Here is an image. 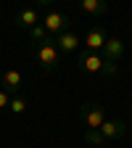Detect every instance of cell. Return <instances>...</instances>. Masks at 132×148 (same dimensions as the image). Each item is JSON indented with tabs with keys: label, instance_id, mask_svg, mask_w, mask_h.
<instances>
[{
	"label": "cell",
	"instance_id": "obj_1",
	"mask_svg": "<svg viewBox=\"0 0 132 148\" xmlns=\"http://www.w3.org/2000/svg\"><path fill=\"white\" fill-rule=\"evenodd\" d=\"M77 69L85 74H108V77L116 74V64H108L101 53H92V50H82L77 56Z\"/></svg>",
	"mask_w": 132,
	"mask_h": 148
},
{
	"label": "cell",
	"instance_id": "obj_2",
	"mask_svg": "<svg viewBox=\"0 0 132 148\" xmlns=\"http://www.w3.org/2000/svg\"><path fill=\"white\" fill-rule=\"evenodd\" d=\"M34 53H37V61H40V66L45 71H53L55 66L61 64V50L55 48V40H53L50 34L45 37V40L34 42Z\"/></svg>",
	"mask_w": 132,
	"mask_h": 148
},
{
	"label": "cell",
	"instance_id": "obj_3",
	"mask_svg": "<svg viewBox=\"0 0 132 148\" xmlns=\"http://www.w3.org/2000/svg\"><path fill=\"white\" fill-rule=\"evenodd\" d=\"M79 119L85 122V130H98L106 122V108L98 106L95 101H85L79 106Z\"/></svg>",
	"mask_w": 132,
	"mask_h": 148
},
{
	"label": "cell",
	"instance_id": "obj_4",
	"mask_svg": "<svg viewBox=\"0 0 132 148\" xmlns=\"http://www.w3.org/2000/svg\"><path fill=\"white\" fill-rule=\"evenodd\" d=\"M42 27H45V32H48L50 37H55V34L71 29V18H69L64 11H48V13L42 16Z\"/></svg>",
	"mask_w": 132,
	"mask_h": 148
},
{
	"label": "cell",
	"instance_id": "obj_5",
	"mask_svg": "<svg viewBox=\"0 0 132 148\" xmlns=\"http://www.w3.org/2000/svg\"><path fill=\"white\" fill-rule=\"evenodd\" d=\"M98 135H101L103 143H106V140H119V138L127 135V122H124V119H106V122L98 127Z\"/></svg>",
	"mask_w": 132,
	"mask_h": 148
},
{
	"label": "cell",
	"instance_id": "obj_6",
	"mask_svg": "<svg viewBox=\"0 0 132 148\" xmlns=\"http://www.w3.org/2000/svg\"><path fill=\"white\" fill-rule=\"evenodd\" d=\"M101 56L108 64H119L124 58V42L119 40V37H108L106 45H103V50H101Z\"/></svg>",
	"mask_w": 132,
	"mask_h": 148
},
{
	"label": "cell",
	"instance_id": "obj_7",
	"mask_svg": "<svg viewBox=\"0 0 132 148\" xmlns=\"http://www.w3.org/2000/svg\"><path fill=\"white\" fill-rule=\"evenodd\" d=\"M21 82H24V77H21L18 69H5L3 79H0V90H5L8 95H16V92L21 90Z\"/></svg>",
	"mask_w": 132,
	"mask_h": 148
},
{
	"label": "cell",
	"instance_id": "obj_8",
	"mask_svg": "<svg viewBox=\"0 0 132 148\" xmlns=\"http://www.w3.org/2000/svg\"><path fill=\"white\" fill-rule=\"evenodd\" d=\"M53 40H55V48H58L61 53H74V50L79 48V34L71 32V29H66V32H61V34H55Z\"/></svg>",
	"mask_w": 132,
	"mask_h": 148
},
{
	"label": "cell",
	"instance_id": "obj_9",
	"mask_svg": "<svg viewBox=\"0 0 132 148\" xmlns=\"http://www.w3.org/2000/svg\"><path fill=\"white\" fill-rule=\"evenodd\" d=\"M106 32H103V27H92L87 34H85V50H92V53H101L103 50V45H106Z\"/></svg>",
	"mask_w": 132,
	"mask_h": 148
},
{
	"label": "cell",
	"instance_id": "obj_10",
	"mask_svg": "<svg viewBox=\"0 0 132 148\" xmlns=\"http://www.w3.org/2000/svg\"><path fill=\"white\" fill-rule=\"evenodd\" d=\"M40 21H42V18H40V11H37V8H21V11L16 13V27H21L27 32L34 24H40Z\"/></svg>",
	"mask_w": 132,
	"mask_h": 148
},
{
	"label": "cell",
	"instance_id": "obj_11",
	"mask_svg": "<svg viewBox=\"0 0 132 148\" xmlns=\"http://www.w3.org/2000/svg\"><path fill=\"white\" fill-rule=\"evenodd\" d=\"M77 5H79L85 13L95 16V18H103L106 11H108V3H106V0H77Z\"/></svg>",
	"mask_w": 132,
	"mask_h": 148
},
{
	"label": "cell",
	"instance_id": "obj_12",
	"mask_svg": "<svg viewBox=\"0 0 132 148\" xmlns=\"http://www.w3.org/2000/svg\"><path fill=\"white\" fill-rule=\"evenodd\" d=\"M8 111H11V114H24V111H27V101L21 98V95H11V103H8Z\"/></svg>",
	"mask_w": 132,
	"mask_h": 148
},
{
	"label": "cell",
	"instance_id": "obj_13",
	"mask_svg": "<svg viewBox=\"0 0 132 148\" xmlns=\"http://www.w3.org/2000/svg\"><path fill=\"white\" fill-rule=\"evenodd\" d=\"M29 37H32V42H40V40H45V37H48V32H45L42 21H40V24H34V27L29 29Z\"/></svg>",
	"mask_w": 132,
	"mask_h": 148
},
{
	"label": "cell",
	"instance_id": "obj_14",
	"mask_svg": "<svg viewBox=\"0 0 132 148\" xmlns=\"http://www.w3.org/2000/svg\"><path fill=\"white\" fill-rule=\"evenodd\" d=\"M85 140H87L90 145H103V140H101V135H98V130H85Z\"/></svg>",
	"mask_w": 132,
	"mask_h": 148
},
{
	"label": "cell",
	"instance_id": "obj_15",
	"mask_svg": "<svg viewBox=\"0 0 132 148\" xmlns=\"http://www.w3.org/2000/svg\"><path fill=\"white\" fill-rule=\"evenodd\" d=\"M8 103H11V95H8L5 90H0V111H3V108H8Z\"/></svg>",
	"mask_w": 132,
	"mask_h": 148
},
{
	"label": "cell",
	"instance_id": "obj_16",
	"mask_svg": "<svg viewBox=\"0 0 132 148\" xmlns=\"http://www.w3.org/2000/svg\"><path fill=\"white\" fill-rule=\"evenodd\" d=\"M34 3H40V5H50L53 0H34Z\"/></svg>",
	"mask_w": 132,
	"mask_h": 148
},
{
	"label": "cell",
	"instance_id": "obj_17",
	"mask_svg": "<svg viewBox=\"0 0 132 148\" xmlns=\"http://www.w3.org/2000/svg\"><path fill=\"white\" fill-rule=\"evenodd\" d=\"M74 3H77V0H74Z\"/></svg>",
	"mask_w": 132,
	"mask_h": 148
}]
</instances>
